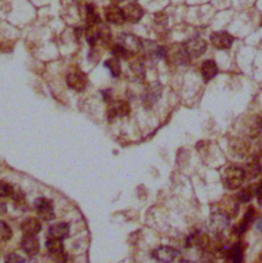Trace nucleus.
Instances as JSON below:
<instances>
[{"instance_id":"nucleus-21","label":"nucleus","mask_w":262,"mask_h":263,"mask_svg":"<svg viewBox=\"0 0 262 263\" xmlns=\"http://www.w3.org/2000/svg\"><path fill=\"white\" fill-rule=\"evenodd\" d=\"M98 30H99V40L102 41V43L105 45H109L111 43L112 33L111 30H110V28L102 23L101 25L98 26Z\"/></svg>"},{"instance_id":"nucleus-6","label":"nucleus","mask_w":262,"mask_h":263,"mask_svg":"<svg viewBox=\"0 0 262 263\" xmlns=\"http://www.w3.org/2000/svg\"><path fill=\"white\" fill-rule=\"evenodd\" d=\"M210 41L213 47H215L216 49L226 50L232 46L234 38L232 35H230L225 31H218V32H213L210 35Z\"/></svg>"},{"instance_id":"nucleus-29","label":"nucleus","mask_w":262,"mask_h":263,"mask_svg":"<svg viewBox=\"0 0 262 263\" xmlns=\"http://www.w3.org/2000/svg\"><path fill=\"white\" fill-rule=\"evenodd\" d=\"M215 261H216V256L213 252L209 251L208 249L205 251H202L201 263H215Z\"/></svg>"},{"instance_id":"nucleus-26","label":"nucleus","mask_w":262,"mask_h":263,"mask_svg":"<svg viewBox=\"0 0 262 263\" xmlns=\"http://www.w3.org/2000/svg\"><path fill=\"white\" fill-rule=\"evenodd\" d=\"M255 191H256V188H252V187H248L244 189H242L239 193H238V201L241 203H248L249 201H251V199L255 196Z\"/></svg>"},{"instance_id":"nucleus-3","label":"nucleus","mask_w":262,"mask_h":263,"mask_svg":"<svg viewBox=\"0 0 262 263\" xmlns=\"http://www.w3.org/2000/svg\"><path fill=\"white\" fill-rule=\"evenodd\" d=\"M130 106L126 101H114L110 103L107 110V115L109 121H114L117 118L128 116L130 113Z\"/></svg>"},{"instance_id":"nucleus-19","label":"nucleus","mask_w":262,"mask_h":263,"mask_svg":"<svg viewBox=\"0 0 262 263\" xmlns=\"http://www.w3.org/2000/svg\"><path fill=\"white\" fill-rule=\"evenodd\" d=\"M254 214H255L254 208H253V207H250V208L248 209V211L246 212V214L244 215L243 219L240 221V224L238 225L237 233H239V234L244 233L248 228H249L250 224L252 223V220H253Z\"/></svg>"},{"instance_id":"nucleus-5","label":"nucleus","mask_w":262,"mask_h":263,"mask_svg":"<svg viewBox=\"0 0 262 263\" xmlns=\"http://www.w3.org/2000/svg\"><path fill=\"white\" fill-rule=\"evenodd\" d=\"M34 208L39 218L45 221H49L54 218L53 204L49 199L38 198L34 203Z\"/></svg>"},{"instance_id":"nucleus-37","label":"nucleus","mask_w":262,"mask_h":263,"mask_svg":"<svg viewBox=\"0 0 262 263\" xmlns=\"http://www.w3.org/2000/svg\"><path fill=\"white\" fill-rule=\"evenodd\" d=\"M260 131H261V134H262V117L260 118Z\"/></svg>"},{"instance_id":"nucleus-20","label":"nucleus","mask_w":262,"mask_h":263,"mask_svg":"<svg viewBox=\"0 0 262 263\" xmlns=\"http://www.w3.org/2000/svg\"><path fill=\"white\" fill-rule=\"evenodd\" d=\"M231 263H242L243 262V247L240 243H236L229 248L228 255Z\"/></svg>"},{"instance_id":"nucleus-32","label":"nucleus","mask_w":262,"mask_h":263,"mask_svg":"<svg viewBox=\"0 0 262 263\" xmlns=\"http://www.w3.org/2000/svg\"><path fill=\"white\" fill-rule=\"evenodd\" d=\"M255 197L257 199L258 204L261 206L262 205V182L258 187H256V191H255Z\"/></svg>"},{"instance_id":"nucleus-15","label":"nucleus","mask_w":262,"mask_h":263,"mask_svg":"<svg viewBox=\"0 0 262 263\" xmlns=\"http://www.w3.org/2000/svg\"><path fill=\"white\" fill-rule=\"evenodd\" d=\"M21 228L24 232V236L27 237H35L41 230V224L37 218H28L26 219L21 225Z\"/></svg>"},{"instance_id":"nucleus-12","label":"nucleus","mask_w":262,"mask_h":263,"mask_svg":"<svg viewBox=\"0 0 262 263\" xmlns=\"http://www.w3.org/2000/svg\"><path fill=\"white\" fill-rule=\"evenodd\" d=\"M69 234H70V227H69V225L66 223H59V224H54L49 227L47 238L63 241L64 239L69 237Z\"/></svg>"},{"instance_id":"nucleus-36","label":"nucleus","mask_w":262,"mask_h":263,"mask_svg":"<svg viewBox=\"0 0 262 263\" xmlns=\"http://www.w3.org/2000/svg\"><path fill=\"white\" fill-rule=\"evenodd\" d=\"M181 263H195V262H192V261H189V260H183Z\"/></svg>"},{"instance_id":"nucleus-35","label":"nucleus","mask_w":262,"mask_h":263,"mask_svg":"<svg viewBox=\"0 0 262 263\" xmlns=\"http://www.w3.org/2000/svg\"><path fill=\"white\" fill-rule=\"evenodd\" d=\"M111 1H112V3H113V4H115V5H118V4L122 3V2L124 1V0H111Z\"/></svg>"},{"instance_id":"nucleus-28","label":"nucleus","mask_w":262,"mask_h":263,"mask_svg":"<svg viewBox=\"0 0 262 263\" xmlns=\"http://www.w3.org/2000/svg\"><path fill=\"white\" fill-rule=\"evenodd\" d=\"M0 237L4 241L10 239L11 237V230L9 226L5 223H3V221H0Z\"/></svg>"},{"instance_id":"nucleus-16","label":"nucleus","mask_w":262,"mask_h":263,"mask_svg":"<svg viewBox=\"0 0 262 263\" xmlns=\"http://www.w3.org/2000/svg\"><path fill=\"white\" fill-rule=\"evenodd\" d=\"M201 72L204 81L208 82L212 80L218 74V67L216 62L213 60L204 61L201 67Z\"/></svg>"},{"instance_id":"nucleus-23","label":"nucleus","mask_w":262,"mask_h":263,"mask_svg":"<svg viewBox=\"0 0 262 263\" xmlns=\"http://www.w3.org/2000/svg\"><path fill=\"white\" fill-rule=\"evenodd\" d=\"M85 37L87 43L93 48L96 42L99 41V30L98 27H86Z\"/></svg>"},{"instance_id":"nucleus-14","label":"nucleus","mask_w":262,"mask_h":263,"mask_svg":"<svg viewBox=\"0 0 262 263\" xmlns=\"http://www.w3.org/2000/svg\"><path fill=\"white\" fill-rule=\"evenodd\" d=\"M246 173V178L253 179L256 178L262 170L260 158L258 156H253L246 163V168L244 169Z\"/></svg>"},{"instance_id":"nucleus-34","label":"nucleus","mask_w":262,"mask_h":263,"mask_svg":"<svg viewBox=\"0 0 262 263\" xmlns=\"http://www.w3.org/2000/svg\"><path fill=\"white\" fill-rule=\"evenodd\" d=\"M256 226H257V228L262 232V218H260L259 219V221H258V223H257V225H256Z\"/></svg>"},{"instance_id":"nucleus-13","label":"nucleus","mask_w":262,"mask_h":263,"mask_svg":"<svg viewBox=\"0 0 262 263\" xmlns=\"http://www.w3.org/2000/svg\"><path fill=\"white\" fill-rule=\"evenodd\" d=\"M120 39H121L120 44L125 47L128 51H130L133 55L136 52H139L144 46L143 42L139 38L130 34H124L121 36Z\"/></svg>"},{"instance_id":"nucleus-7","label":"nucleus","mask_w":262,"mask_h":263,"mask_svg":"<svg viewBox=\"0 0 262 263\" xmlns=\"http://www.w3.org/2000/svg\"><path fill=\"white\" fill-rule=\"evenodd\" d=\"M46 246L48 249V252L51 256V259L54 263L67 262V254L64 250V245L61 240L47 239Z\"/></svg>"},{"instance_id":"nucleus-17","label":"nucleus","mask_w":262,"mask_h":263,"mask_svg":"<svg viewBox=\"0 0 262 263\" xmlns=\"http://www.w3.org/2000/svg\"><path fill=\"white\" fill-rule=\"evenodd\" d=\"M85 11H86V15H85L86 27H98L99 25L103 23L101 16L99 15V12L96 11L94 5L87 4Z\"/></svg>"},{"instance_id":"nucleus-30","label":"nucleus","mask_w":262,"mask_h":263,"mask_svg":"<svg viewBox=\"0 0 262 263\" xmlns=\"http://www.w3.org/2000/svg\"><path fill=\"white\" fill-rule=\"evenodd\" d=\"M131 69L133 73L137 76V77H141L143 78L145 76V69L144 67L141 65V63H132L131 64Z\"/></svg>"},{"instance_id":"nucleus-33","label":"nucleus","mask_w":262,"mask_h":263,"mask_svg":"<svg viewBox=\"0 0 262 263\" xmlns=\"http://www.w3.org/2000/svg\"><path fill=\"white\" fill-rule=\"evenodd\" d=\"M103 95H104V100L106 102H109V101H111V92H110V90H105L102 92Z\"/></svg>"},{"instance_id":"nucleus-27","label":"nucleus","mask_w":262,"mask_h":263,"mask_svg":"<svg viewBox=\"0 0 262 263\" xmlns=\"http://www.w3.org/2000/svg\"><path fill=\"white\" fill-rule=\"evenodd\" d=\"M13 192V188L3 181H0V198H5L11 196Z\"/></svg>"},{"instance_id":"nucleus-4","label":"nucleus","mask_w":262,"mask_h":263,"mask_svg":"<svg viewBox=\"0 0 262 263\" xmlns=\"http://www.w3.org/2000/svg\"><path fill=\"white\" fill-rule=\"evenodd\" d=\"M183 45L189 58H199L207 50L206 40L201 37L190 38Z\"/></svg>"},{"instance_id":"nucleus-31","label":"nucleus","mask_w":262,"mask_h":263,"mask_svg":"<svg viewBox=\"0 0 262 263\" xmlns=\"http://www.w3.org/2000/svg\"><path fill=\"white\" fill-rule=\"evenodd\" d=\"M25 260L16 253H10L5 257V263H24Z\"/></svg>"},{"instance_id":"nucleus-22","label":"nucleus","mask_w":262,"mask_h":263,"mask_svg":"<svg viewBox=\"0 0 262 263\" xmlns=\"http://www.w3.org/2000/svg\"><path fill=\"white\" fill-rule=\"evenodd\" d=\"M111 52L113 54V57L115 59H118V60H126L133 55L130 51H128L125 47L121 45L120 43L113 45L111 48Z\"/></svg>"},{"instance_id":"nucleus-8","label":"nucleus","mask_w":262,"mask_h":263,"mask_svg":"<svg viewBox=\"0 0 262 263\" xmlns=\"http://www.w3.org/2000/svg\"><path fill=\"white\" fill-rule=\"evenodd\" d=\"M178 256V251L170 246H161L155 249L153 257L161 263H171Z\"/></svg>"},{"instance_id":"nucleus-25","label":"nucleus","mask_w":262,"mask_h":263,"mask_svg":"<svg viewBox=\"0 0 262 263\" xmlns=\"http://www.w3.org/2000/svg\"><path fill=\"white\" fill-rule=\"evenodd\" d=\"M159 95H160V91H159L158 87H151V88L148 89V91L145 95V99H144V104L146 106L151 107L157 102Z\"/></svg>"},{"instance_id":"nucleus-2","label":"nucleus","mask_w":262,"mask_h":263,"mask_svg":"<svg viewBox=\"0 0 262 263\" xmlns=\"http://www.w3.org/2000/svg\"><path fill=\"white\" fill-rule=\"evenodd\" d=\"M229 221L230 217L228 216V214L223 211L214 212L209 217L208 228L214 234H222L229 225Z\"/></svg>"},{"instance_id":"nucleus-18","label":"nucleus","mask_w":262,"mask_h":263,"mask_svg":"<svg viewBox=\"0 0 262 263\" xmlns=\"http://www.w3.org/2000/svg\"><path fill=\"white\" fill-rule=\"evenodd\" d=\"M22 248L27 255L34 256L39 251V243L35 239V237L24 236V239L22 241Z\"/></svg>"},{"instance_id":"nucleus-24","label":"nucleus","mask_w":262,"mask_h":263,"mask_svg":"<svg viewBox=\"0 0 262 263\" xmlns=\"http://www.w3.org/2000/svg\"><path fill=\"white\" fill-rule=\"evenodd\" d=\"M105 67L109 69V71L111 72L113 77H119L121 74V65L118 59L112 58L109 59L105 62Z\"/></svg>"},{"instance_id":"nucleus-11","label":"nucleus","mask_w":262,"mask_h":263,"mask_svg":"<svg viewBox=\"0 0 262 263\" xmlns=\"http://www.w3.org/2000/svg\"><path fill=\"white\" fill-rule=\"evenodd\" d=\"M122 9L124 11V16H125L126 21L132 24L140 22L145 15L143 7L136 2H130Z\"/></svg>"},{"instance_id":"nucleus-1","label":"nucleus","mask_w":262,"mask_h":263,"mask_svg":"<svg viewBox=\"0 0 262 263\" xmlns=\"http://www.w3.org/2000/svg\"><path fill=\"white\" fill-rule=\"evenodd\" d=\"M246 181V173L244 168L236 165H230L225 168L222 175L224 187L229 190L240 188Z\"/></svg>"},{"instance_id":"nucleus-10","label":"nucleus","mask_w":262,"mask_h":263,"mask_svg":"<svg viewBox=\"0 0 262 263\" xmlns=\"http://www.w3.org/2000/svg\"><path fill=\"white\" fill-rule=\"evenodd\" d=\"M105 19L108 23L114 25H122L126 22L123 9L115 4L109 5L105 8Z\"/></svg>"},{"instance_id":"nucleus-9","label":"nucleus","mask_w":262,"mask_h":263,"mask_svg":"<svg viewBox=\"0 0 262 263\" xmlns=\"http://www.w3.org/2000/svg\"><path fill=\"white\" fill-rule=\"evenodd\" d=\"M67 84L75 91H83L87 84V77L81 71H75L69 73L67 76Z\"/></svg>"}]
</instances>
